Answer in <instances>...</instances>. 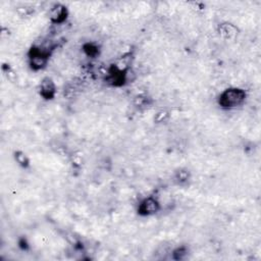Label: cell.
<instances>
[{
  "instance_id": "6da1fadb",
  "label": "cell",
  "mask_w": 261,
  "mask_h": 261,
  "mask_svg": "<svg viewBox=\"0 0 261 261\" xmlns=\"http://www.w3.org/2000/svg\"><path fill=\"white\" fill-rule=\"evenodd\" d=\"M257 98H260V87L228 86L217 94L215 103L220 110L233 112L246 108Z\"/></svg>"
},
{
  "instance_id": "7a4b0ae2",
  "label": "cell",
  "mask_w": 261,
  "mask_h": 261,
  "mask_svg": "<svg viewBox=\"0 0 261 261\" xmlns=\"http://www.w3.org/2000/svg\"><path fill=\"white\" fill-rule=\"evenodd\" d=\"M167 194L160 193H149L141 197L136 206L135 212L139 217L152 218L160 215L164 209L163 197Z\"/></svg>"
},
{
  "instance_id": "3957f363",
  "label": "cell",
  "mask_w": 261,
  "mask_h": 261,
  "mask_svg": "<svg viewBox=\"0 0 261 261\" xmlns=\"http://www.w3.org/2000/svg\"><path fill=\"white\" fill-rule=\"evenodd\" d=\"M196 172L195 168L190 165L176 166L170 173V185L174 189L187 190L193 186Z\"/></svg>"
},
{
  "instance_id": "277c9868",
  "label": "cell",
  "mask_w": 261,
  "mask_h": 261,
  "mask_svg": "<svg viewBox=\"0 0 261 261\" xmlns=\"http://www.w3.org/2000/svg\"><path fill=\"white\" fill-rule=\"evenodd\" d=\"M46 14L50 24L60 27L65 24L69 20L71 11L68 2L53 1L50 2Z\"/></svg>"
},
{
  "instance_id": "5b68a950",
  "label": "cell",
  "mask_w": 261,
  "mask_h": 261,
  "mask_svg": "<svg viewBox=\"0 0 261 261\" xmlns=\"http://www.w3.org/2000/svg\"><path fill=\"white\" fill-rule=\"evenodd\" d=\"M37 93L45 102L55 101L59 96V85L55 77L49 73L43 74L38 82Z\"/></svg>"
},
{
  "instance_id": "8992f818",
  "label": "cell",
  "mask_w": 261,
  "mask_h": 261,
  "mask_svg": "<svg viewBox=\"0 0 261 261\" xmlns=\"http://www.w3.org/2000/svg\"><path fill=\"white\" fill-rule=\"evenodd\" d=\"M9 156L14 165L21 170H29L33 166V159L31 155L21 148L11 149Z\"/></svg>"
},
{
  "instance_id": "52a82bcc",
  "label": "cell",
  "mask_w": 261,
  "mask_h": 261,
  "mask_svg": "<svg viewBox=\"0 0 261 261\" xmlns=\"http://www.w3.org/2000/svg\"><path fill=\"white\" fill-rule=\"evenodd\" d=\"M173 118V108L169 106L158 107L152 114V122L156 126H164L171 122Z\"/></svg>"
},
{
  "instance_id": "ba28073f",
  "label": "cell",
  "mask_w": 261,
  "mask_h": 261,
  "mask_svg": "<svg viewBox=\"0 0 261 261\" xmlns=\"http://www.w3.org/2000/svg\"><path fill=\"white\" fill-rule=\"evenodd\" d=\"M193 253H194V250L190 244L179 243L172 248V250L170 252L169 259L175 260V261L187 260V259L191 258Z\"/></svg>"
}]
</instances>
